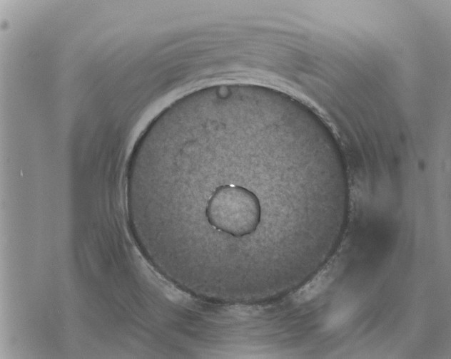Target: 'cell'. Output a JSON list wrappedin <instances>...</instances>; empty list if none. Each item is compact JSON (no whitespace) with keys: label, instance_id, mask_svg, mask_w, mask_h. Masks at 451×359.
Masks as SVG:
<instances>
[{"label":"cell","instance_id":"7a4b0ae2","mask_svg":"<svg viewBox=\"0 0 451 359\" xmlns=\"http://www.w3.org/2000/svg\"><path fill=\"white\" fill-rule=\"evenodd\" d=\"M330 276L327 271L323 272L298 294L299 301H305L319 293L329 283Z\"/></svg>","mask_w":451,"mask_h":359},{"label":"cell","instance_id":"6da1fadb","mask_svg":"<svg viewBox=\"0 0 451 359\" xmlns=\"http://www.w3.org/2000/svg\"><path fill=\"white\" fill-rule=\"evenodd\" d=\"M260 206L253 192L238 185L218 187L206 209L210 224L235 236L255 231L260 219Z\"/></svg>","mask_w":451,"mask_h":359}]
</instances>
